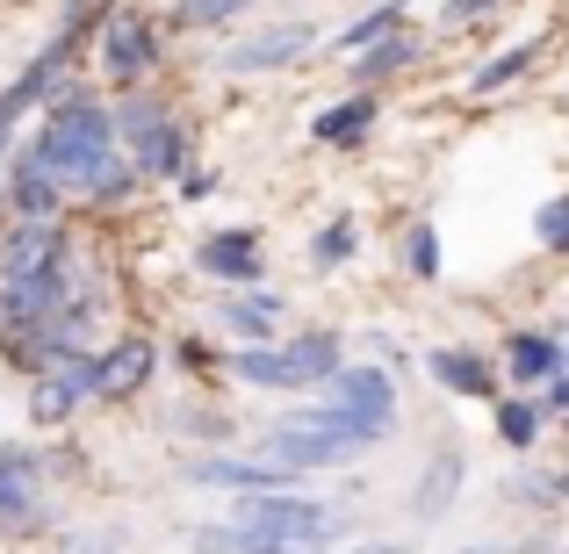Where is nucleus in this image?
<instances>
[{"label": "nucleus", "mask_w": 569, "mask_h": 554, "mask_svg": "<svg viewBox=\"0 0 569 554\" xmlns=\"http://www.w3.org/2000/svg\"><path fill=\"white\" fill-rule=\"evenodd\" d=\"M72 51H80V22H66L51 43H43L37 58H29L22 72H14L8 87H0V159H8V144H14V130L29 123V115L43 109V101L66 87V72H72Z\"/></svg>", "instance_id": "nucleus-7"}, {"label": "nucleus", "mask_w": 569, "mask_h": 554, "mask_svg": "<svg viewBox=\"0 0 569 554\" xmlns=\"http://www.w3.org/2000/svg\"><path fill=\"white\" fill-rule=\"evenodd\" d=\"M353 252H361V223H353V216H332V223H318V238H310V266H318V274L347 266Z\"/></svg>", "instance_id": "nucleus-25"}, {"label": "nucleus", "mask_w": 569, "mask_h": 554, "mask_svg": "<svg viewBox=\"0 0 569 554\" xmlns=\"http://www.w3.org/2000/svg\"><path fill=\"white\" fill-rule=\"evenodd\" d=\"M238 526L274 533V541H289L303 554H325L339 541V512L325 497H303V483L296 490H238Z\"/></svg>", "instance_id": "nucleus-5"}, {"label": "nucleus", "mask_w": 569, "mask_h": 554, "mask_svg": "<svg viewBox=\"0 0 569 554\" xmlns=\"http://www.w3.org/2000/svg\"><path fill=\"white\" fill-rule=\"evenodd\" d=\"M152 339H123V346H109L101 353V396H130V389H144L152 382Z\"/></svg>", "instance_id": "nucleus-20"}, {"label": "nucleus", "mask_w": 569, "mask_h": 554, "mask_svg": "<svg viewBox=\"0 0 569 554\" xmlns=\"http://www.w3.org/2000/svg\"><path fill=\"white\" fill-rule=\"evenodd\" d=\"M353 554H403V547H382V541H368V547H353Z\"/></svg>", "instance_id": "nucleus-32"}, {"label": "nucleus", "mask_w": 569, "mask_h": 554, "mask_svg": "<svg viewBox=\"0 0 569 554\" xmlns=\"http://www.w3.org/2000/svg\"><path fill=\"white\" fill-rule=\"evenodd\" d=\"M296 411L318 417V425L353 432V440H368V446H382L389 425H397V382H389V367H376V361H339L318 382V403H296Z\"/></svg>", "instance_id": "nucleus-2"}, {"label": "nucleus", "mask_w": 569, "mask_h": 554, "mask_svg": "<svg viewBox=\"0 0 569 554\" xmlns=\"http://www.w3.org/2000/svg\"><path fill=\"white\" fill-rule=\"evenodd\" d=\"M188 483H194V490H231V497H238V490H296L303 475L281 469V461H260V454H252V461H238V454H202V461H188Z\"/></svg>", "instance_id": "nucleus-12"}, {"label": "nucleus", "mask_w": 569, "mask_h": 554, "mask_svg": "<svg viewBox=\"0 0 569 554\" xmlns=\"http://www.w3.org/2000/svg\"><path fill=\"white\" fill-rule=\"evenodd\" d=\"M461 554H505V547H461Z\"/></svg>", "instance_id": "nucleus-33"}, {"label": "nucleus", "mask_w": 569, "mask_h": 554, "mask_svg": "<svg viewBox=\"0 0 569 554\" xmlns=\"http://www.w3.org/2000/svg\"><path fill=\"white\" fill-rule=\"evenodd\" d=\"M483 8H490V0H455V8H447V22H476Z\"/></svg>", "instance_id": "nucleus-31"}, {"label": "nucleus", "mask_w": 569, "mask_h": 554, "mask_svg": "<svg viewBox=\"0 0 569 554\" xmlns=\"http://www.w3.org/2000/svg\"><path fill=\"white\" fill-rule=\"evenodd\" d=\"M403 66H418V37H411V29H389L382 43L353 51V80H361V87H382V80H397Z\"/></svg>", "instance_id": "nucleus-21"}, {"label": "nucleus", "mask_w": 569, "mask_h": 554, "mask_svg": "<svg viewBox=\"0 0 569 554\" xmlns=\"http://www.w3.org/2000/svg\"><path fill=\"white\" fill-rule=\"evenodd\" d=\"M43 526V454L29 440H0V533L29 541Z\"/></svg>", "instance_id": "nucleus-9"}, {"label": "nucleus", "mask_w": 569, "mask_h": 554, "mask_svg": "<svg viewBox=\"0 0 569 554\" xmlns=\"http://www.w3.org/2000/svg\"><path fill=\"white\" fill-rule=\"evenodd\" d=\"M389 29H403V0H376L368 14H353V22L332 37V51H339V58H353V51H368V43H382Z\"/></svg>", "instance_id": "nucleus-24"}, {"label": "nucleus", "mask_w": 569, "mask_h": 554, "mask_svg": "<svg viewBox=\"0 0 569 554\" xmlns=\"http://www.w3.org/2000/svg\"><path fill=\"white\" fill-rule=\"evenodd\" d=\"M194 554H303L289 541H274V533H252V526H194Z\"/></svg>", "instance_id": "nucleus-22"}, {"label": "nucleus", "mask_w": 569, "mask_h": 554, "mask_svg": "<svg viewBox=\"0 0 569 554\" xmlns=\"http://www.w3.org/2000/svg\"><path fill=\"white\" fill-rule=\"evenodd\" d=\"M167 66V43H159V22L144 8H109L101 14V72L116 87H144Z\"/></svg>", "instance_id": "nucleus-8"}, {"label": "nucleus", "mask_w": 569, "mask_h": 554, "mask_svg": "<svg viewBox=\"0 0 569 554\" xmlns=\"http://www.w3.org/2000/svg\"><path fill=\"white\" fill-rule=\"evenodd\" d=\"M22 152L58 181V194H80V202H94V209L130 202V194L144 188L138 173H130L123 144H116V115H109V101H101L94 87H80V80H66L51 101H43L37 138H29Z\"/></svg>", "instance_id": "nucleus-1"}, {"label": "nucleus", "mask_w": 569, "mask_h": 554, "mask_svg": "<svg viewBox=\"0 0 569 554\" xmlns=\"http://www.w3.org/2000/svg\"><path fill=\"white\" fill-rule=\"evenodd\" d=\"M0 194L14 202V216H58V202H66V194H58V181H51V173H43L29 152L8 159V181H0Z\"/></svg>", "instance_id": "nucleus-18"}, {"label": "nucleus", "mask_w": 569, "mask_h": 554, "mask_svg": "<svg viewBox=\"0 0 569 554\" xmlns=\"http://www.w3.org/2000/svg\"><path fill=\"white\" fill-rule=\"evenodd\" d=\"M194 266H202L209 281H223V289H252V281L267 274L260 231H246V223H231V231H209L202 245H194Z\"/></svg>", "instance_id": "nucleus-11"}, {"label": "nucleus", "mask_w": 569, "mask_h": 554, "mask_svg": "<svg viewBox=\"0 0 569 554\" xmlns=\"http://www.w3.org/2000/svg\"><path fill=\"white\" fill-rule=\"evenodd\" d=\"M281 310H289V303H281L274 289H260V281H252V289H238L231 303H217V324L238 339V346H267V339L281 332Z\"/></svg>", "instance_id": "nucleus-14"}, {"label": "nucleus", "mask_w": 569, "mask_h": 554, "mask_svg": "<svg viewBox=\"0 0 569 554\" xmlns=\"http://www.w3.org/2000/svg\"><path fill=\"white\" fill-rule=\"evenodd\" d=\"M562 361H569L562 332H512L505 339V374H512V382H548Z\"/></svg>", "instance_id": "nucleus-19"}, {"label": "nucleus", "mask_w": 569, "mask_h": 554, "mask_svg": "<svg viewBox=\"0 0 569 554\" xmlns=\"http://www.w3.org/2000/svg\"><path fill=\"white\" fill-rule=\"evenodd\" d=\"M562 353H569V346H562ZM562 367H569V361H562Z\"/></svg>", "instance_id": "nucleus-34"}, {"label": "nucleus", "mask_w": 569, "mask_h": 554, "mask_svg": "<svg viewBox=\"0 0 569 554\" xmlns=\"http://www.w3.org/2000/svg\"><path fill=\"white\" fill-rule=\"evenodd\" d=\"M533 58H541V43L533 37H519V43H505V51H490L483 66H476V80H469V94H505V87L519 80V72L533 66Z\"/></svg>", "instance_id": "nucleus-23"}, {"label": "nucleus", "mask_w": 569, "mask_h": 554, "mask_svg": "<svg viewBox=\"0 0 569 554\" xmlns=\"http://www.w3.org/2000/svg\"><path fill=\"white\" fill-rule=\"evenodd\" d=\"M426 374L447 389V396H490V389H498V374H490V361L476 346H432Z\"/></svg>", "instance_id": "nucleus-17"}, {"label": "nucleus", "mask_w": 569, "mask_h": 554, "mask_svg": "<svg viewBox=\"0 0 569 554\" xmlns=\"http://www.w3.org/2000/svg\"><path fill=\"white\" fill-rule=\"evenodd\" d=\"M461 475H469L461 446H440V454L426 461V475H418V490H411V518H418V526H432V518L461 497Z\"/></svg>", "instance_id": "nucleus-16"}, {"label": "nucleus", "mask_w": 569, "mask_h": 554, "mask_svg": "<svg viewBox=\"0 0 569 554\" xmlns=\"http://www.w3.org/2000/svg\"><path fill=\"white\" fill-rule=\"evenodd\" d=\"M368 440H353V432L339 425H318V417L303 411H281L274 425L260 432V461H281V469L296 475H318V469H347V461H361Z\"/></svg>", "instance_id": "nucleus-6"}, {"label": "nucleus", "mask_w": 569, "mask_h": 554, "mask_svg": "<svg viewBox=\"0 0 569 554\" xmlns=\"http://www.w3.org/2000/svg\"><path fill=\"white\" fill-rule=\"evenodd\" d=\"M260 0H173V14H181L188 29H223V22H238V14H252Z\"/></svg>", "instance_id": "nucleus-29"}, {"label": "nucleus", "mask_w": 569, "mask_h": 554, "mask_svg": "<svg viewBox=\"0 0 569 554\" xmlns=\"http://www.w3.org/2000/svg\"><path fill=\"white\" fill-rule=\"evenodd\" d=\"M541 417H548V411H541V403H533V396H505L490 425H498V440L512 446V454H527V446L541 440Z\"/></svg>", "instance_id": "nucleus-26"}, {"label": "nucleus", "mask_w": 569, "mask_h": 554, "mask_svg": "<svg viewBox=\"0 0 569 554\" xmlns=\"http://www.w3.org/2000/svg\"><path fill=\"white\" fill-rule=\"evenodd\" d=\"M403 266H411L418 281H440V231H432V216H418L411 231H403Z\"/></svg>", "instance_id": "nucleus-28"}, {"label": "nucleus", "mask_w": 569, "mask_h": 554, "mask_svg": "<svg viewBox=\"0 0 569 554\" xmlns=\"http://www.w3.org/2000/svg\"><path fill=\"white\" fill-rule=\"evenodd\" d=\"M66 252H72V238H66L58 216H22L8 231V245H0V281H8V274H37V266L66 260Z\"/></svg>", "instance_id": "nucleus-13"}, {"label": "nucleus", "mask_w": 569, "mask_h": 554, "mask_svg": "<svg viewBox=\"0 0 569 554\" xmlns=\"http://www.w3.org/2000/svg\"><path fill=\"white\" fill-rule=\"evenodd\" d=\"M347 361V346H339V332H296V339H267V346H238L231 353V374L252 389H281V396H303V389H318L325 374Z\"/></svg>", "instance_id": "nucleus-4"}, {"label": "nucleus", "mask_w": 569, "mask_h": 554, "mask_svg": "<svg viewBox=\"0 0 569 554\" xmlns=\"http://www.w3.org/2000/svg\"><path fill=\"white\" fill-rule=\"evenodd\" d=\"M72 403H80V396H72L51 367H37V382H29V417H37V425H66Z\"/></svg>", "instance_id": "nucleus-27"}, {"label": "nucleus", "mask_w": 569, "mask_h": 554, "mask_svg": "<svg viewBox=\"0 0 569 554\" xmlns=\"http://www.w3.org/2000/svg\"><path fill=\"white\" fill-rule=\"evenodd\" d=\"M376 123H382V101H376V87H361V94H347V101H332V109L310 115V138L332 144V152H353Z\"/></svg>", "instance_id": "nucleus-15"}, {"label": "nucleus", "mask_w": 569, "mask_h": 554, "mask_svg": "<svg viewBox=\"0 0 569 554\" xmlns=\"http://www.w3.org/2000/svg\"><path fill=\"white\" fill-rule=\"evenodd\" d=\"M318 43V29L310 22H260V29H246L238 43H223V58H217V72H231V80H260V72H281V66H296V58Z\"/></svg>", "instance_id": "nucleus-10"}, {"label": "nucleus", "mask_w": 569, "mask_h": 554, "mask_svg": "<svg viewBox=\"0 0 569 554\" xmlns=\"http://www.w3.org/2000/svg\"><path fill=\"white\" fill-rule=\"evenodd\" d=\"M109 115H116V144H123L138 181H181L188 173V130L152 87H123V101Z\"/></svg>", "instance_id": "nucleus-3"}, {"label": "nucleus", "mask_w": 569, "mask_h": 554, "mask_svg": "<svg viewBox=\"0 0 569 554\" xmlns=\"http://www.w3.org/2000/svg\"><path fill=\"white\" fill-rule=\"evenodd\" d=\"M533 245L569 252V194H548V202L533 209Z\"/></svg>", "instance_id": "nucleus-30"}]
</instances>
